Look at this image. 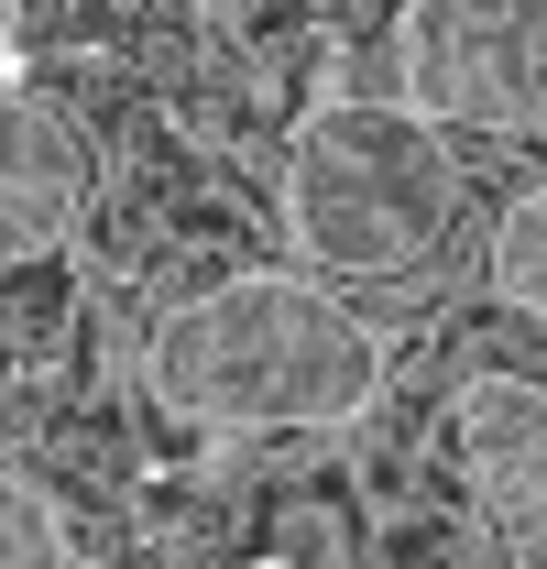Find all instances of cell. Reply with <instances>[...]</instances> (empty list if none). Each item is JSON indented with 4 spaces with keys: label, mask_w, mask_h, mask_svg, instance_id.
Masks as SVG:
<instances>
[{
    "label": "cell",
    "mask_w": 547,
    "mask_h": 569,
    "mask_svg": "<svg viewBox=\"0 0 547 569\" xmlns=\"http://www.w3.org/2000/svg\"><path fill=\"white\" fill-rule=\"evenodd\" d=\"M493 296L547 329V176L504 209V230H493Z\"/></svg>",
    "instance_id": "8992f818"
},
{
    "label": "cell",
    "mask_w": 547,
    "mask_h": 569,
    "mask_svg": "<svg viewBox=\"0 0 547 569\" xmlns=\"http://www.w3.org/2000/svg\"><path fill=\"white\" fill-rule=\"evenodd\" d=\"M142 383H153L165 417L219 427V438L350 427L384 395V340L318 274H230L153 318Z\"/></svg>",
    "instance_id": "6da1fadb"
},
{
    "label": "cell",
    "mask_w": 547,
    "mask_h": 569,
    "mask_svg": "<svg viewBox=\"0 0 547 569\" xmlns=\"http://www.w3.org/2000/svg\"><path fill=\"white\" fill-rule=\"evenodd\" d=\"M88 132H77L56 99L11 88L0 99V274L11 263H44L67 252V230L88 219Z\"/></svg>",
    "instance_id": "5b68a950"
},
{
    "label": "cell",
    "mask_w": 547,
    "mask_h": 569,
    "mask_svg": "<svg viewBox=\"0 0 547 569\" xmlns=\"http://www.w3.org/2000/svg\"><path fill=\"white\" fill-rule=\"evenodd\" d=\"M0 569H77V537H67V503L22 471H0Z\"/></svg>",
    "instance_id": "52a82bcc"
},
{
    "label": "cell",
    "mask_w": 547,
    "mask_h": 569,
    "mask_svg": "<svg viewBox=\"0 0 547 569\" xmlns=\"http://www.w3.org/2000/svg\"><path fill=\"white\" fill-rule=\"evenodd\" d=\"M449 427H460V460L481 482V515L504 537V569H547V383L471 372Z\"/></svg>",
    "instance_id": "277c9868"
},
{
    "label": "cell",
    "mask_w": 547,
    "mask_h": 569,
    "mask_svg": "<svg viewBox=\"0 0 547 569\" xmlns=\"http://www.w3.org/2000/svg\"><path fill=\"white\" fill-rule=\"evenodd\" d=\"M449 219H460V153L449 121H427L416 99H329L285 153V241L307 252V274H416L449 241Z\"/></svg>",
    "instance_id": "7a4b0ae2"
},
{
    "label": "cell",
    "mask_w": 547,
    "mask_h": 569,
    "mask_svg": "<svg viewBox=\"0 0 547 569\" xmlns=\"http://www.w3.org/2000/svg\"><path fill=\"white\" fill-rule=\"evenodd\" d=\"M395 99L449 132H547V0H406Z\"/></svg>",
    "instance_id": "3957f363"
}]
</instances>
